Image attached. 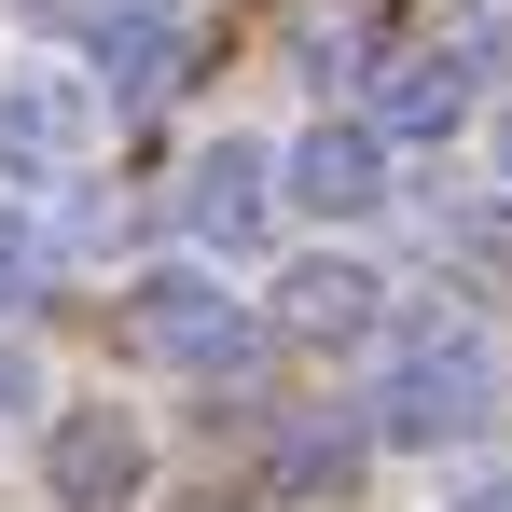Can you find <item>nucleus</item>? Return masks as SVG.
Here are the masks:
<instances>
[{"label": "nucleus", "mask_w": 512, "mask_h": 512, "mask_svg": "<svg viewBox=\"0 0 512 512\" xmlns=\"http://www.w3.org/2000/svg\"><path fill=\"white\" fill-rule=\"evenodd\" d=\"M14 402H42V374H28V346L0 333V416H14Z\"/></svg>", "instance_id": "nucleus-14"}, {"label": "nucleus", "mask_w": 512, "mask_h": 512, "mask_svg": "<svg viewBox=\"0 0 512 512\" xmlns=\"http://www.w3.org/2000/svg\"><path fill=\"white\" fill-rule=\"evenodd\" d=\"M111 333L139 346V360H180V374H236V360H250V305H236L208 263H153V277H125Z\"/></svg>", "instance_id": "nucleus-2"}, {"label": "nucleus", "mask_w": 512, "mask_h": 512, "mask_svg": "<svg viewBox=\"0 0 512 512\" xmlns=\"http://www.w3.org/2000/svg\"><path fill=\"white\" fill-rule=\"evenodd\" d=\"M180 222H194V250H263V222H277V153L250 139H208L194 167H180Z\"/></svg>", "instance_id": "nucleus-6"}, {"label": "nucleus", "mask_w": 512, "mask_h": 512, "mask_svg": "<svg viewBox=\"0 0 512 512\" xmlns=\"http://www.w3.org/2000/svg\"><path fill=\"white\" fill-rule=\"evenodd\" d=\"M180 56H194V42H180V0H167V14H125V28L97 42V70H111L125 97H167V84H180Z\"/></svg>", "instance_id": "nucleus-11"}, {"label": "nucleus", "mask_w": 512, "mask_h": 512, "mask_svg": "<svg viewBox=\"0 0 512 512\" xmlns=\"http://www.w3.org/2000/svg\"><path fill=\"white\" fill-rule=\"evenodd\" d=\"M97 153V84L84 70H0V194H42Z\"/></svg>", "instance_id": "nucleus-3"}, {"label": "nucleus", "mask_w": 512, "mask_h": 512, "mask_svg": "<svg viewBox=\"0 0 512 512\" xmlns=\"http://www.w3.org/2000/svg\"><path fill=\"white\" fill-rule=\"evenodd\" d=\"M42 485H56V512H125L139 485H153L139 416H125V402H70V416L42 429Z\"/></svg>", "instance_id": "nucleus-5"}, {"label": "nucleus", "mask_w": 512, "mask_h": 512, "mask_svg": "<svg viewBox=\"0 0 512 512\" xmlns=\"http://www.w3.org/2000/svg\"><path fill=\"white\" fill-rule=\"evenodd\" d=\"M499 194H512V125H499Z\"/></svg>", "instance_id": "nucleus-16"}, {"label": "nucleus", "mask_w": 512, "mask_h": 512, "mask_svg": "<svg viewBox=\"0 0 512 512\" xmlns=\"http://www.w3.org/2000/svg\"><path fill=\"white\" fill-rule=\"evenodd\" d=\"M28 14H42V28H97V42H111L125 14H167V0H28Z\"/></svg>", "instance_id": "nucleus-12"}, {"label": "nucleus", "mask_w": 512, "mask_h": 512, "mask_svg": "<svg viewBox=\"0 0 512 512\" xmlns=\"http://www.w3.org/2000/svg\"><path fill=\"white\" fill-rule=\"evenodd\" d=\"M28 291H42V236H28V222H0V305H28Z\"/></svg>", "instance_id": "nucleus-13"}, {"label": "nucleus", "mask_w": 512, "mask_h": 512, "mask_svg": "<svg viewBox=\"0 0 512 512\" xmlns=\"http://www.w3.org/2000/svg\"><path fill=\"white\" fill-rule=\"evenodd\" d=\"M374 125H388V139H457V125H471V42H416V56L374 84Z\"/></svg>", "instance_id": "nucleus-8"}, {"label": "nucleus", "mask_w": 512, "mask_h": 512, "mask_svg": "<svg viewBox=\"0 0 512 512\" xmlns=\"http://www.w3.org/2000/svg\"><path fill=\"white\" fill-rule=\"evenodd\" d=\"M457 512H512V485H457Z\"/></svg>", "instance_id": "nucleus-15"}, {"label": "nucleus", "mask_w": 512, "mask_h": 512, "mask_svg": "<svg viewBox=\"0 0 512 512\" xmlns=\"http://www.w3.org/2000/svg\"><path fill=\"white\" fill-rule=\"evenodd\" d=\"M277 194L319 208V222H374V208H388V125H374V111H319V125L277 153Z\"/></svg>", "instance_id": "nucleus-4"}, {"label": "nucleus", "mask_w": 512, "mask_h": 512, "mask_svg": "<svg viewBox=\"0 0 512 512\" xmlns=\"http://www.w3.org/2000/svg\"><path fill=\"white\" fill-rule=\"evenodd\" d=\"M360 443H374V416H305V429H277L263 485H277V499H333L346 471H360Z\"/></svg>", "instance_id": "nucleus-9"}, {"label": "nucleus", "mask_w": 512, "mask_h": 512, "mask_svg": "<svg viewBox=\"0 0 512 512\" xmlns=\"http://www.w3.org/2000/svg\"><path fill=\"white\" fill-rule=\"evenodd\" d=\"M429 250L457 263L471 291H512V194H471V208H443V222H429Z\"/></svg>", "instance_id": "nucleus-10"}, {"label": "nucleus", "mask_w": 512, "mask_h": 512, "mask_svg": "<svg viewBox=\"0 0 512 512\" xmlns=\"http://www.w3.org/2000/svg\"><path fill=\"white\" fill-rule=\"evenodd\" d=\"M277 333H291V346H374V333H388V277L346 263V250L291 263V277H277Z\"/></svg>", "instance_id": "nucleus-7"}, {"label": "nucleus", "mask_w": 512, "mask_h": 512, "mask_svg": "<svg viewBox=\"0 0 512 512\" xmlns=\"http://www.w3.org/2000/svg\"><path fill=\"white\" fill-rule=\"evenodd\" d=\"M499 416V346L471 319H388V374H374V443H471Z\"/></svg>", "instance_id": "nucleus-1"}]
</instances>
